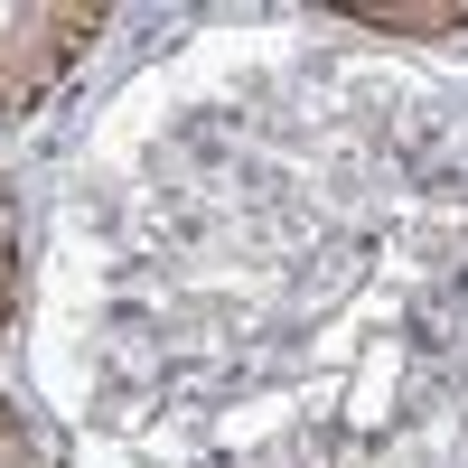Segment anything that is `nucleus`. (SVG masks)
Returning <instances> with one entry per match:
<instances>
[{
  "instance_id": "obj_1",
  "label": "nucleus",
  "mask_w": 468,
  "mask_h": 468,
  "mask_svg": "<svg viewBox=\"0 0 468 468\" xmlns=\"http://www.w3.org/2000/svg\"><path fill=\"white\" fill-rule=\"evenodd\" d=\"M112 10H85V0H0V122H28L48 112L57 85L103 48Z\"/></svg>"
},
{
  "instance_id": "obj_2",
  "label": "nucleus",
  "mask_w": 468,
  "mask_h": 468,
  "mask_svg": "<svg viewBox=\"0 0 468 468\" xmlns=\"http://www.w3.org/2000/svg\"><path fill=\"white\" fill-rule=\"evenodd\" d=\"M19 300H28V207H19L10 160H0V337L19 328Z\"/></svg>"
},
{
  "instance_id": "obj_3",
  "label": "nucleus",
  "mask_w": 468,
  "mask_h": 468,
  "mask_svg": "<svg viewBox=\"0 0 468 468\" xmlns=\"http://www.w3.org/2000/svg\"><path fill=\"white\" fill-rule=\"evenodd\" d=\"M337 28H366V37H468V10H328Z\"/></svg>"
},
{
  "instance_id": "obj_4",
  "label": "nucleus",
  "mask_w": 468,
  "mask_h": 468,
  "mask_svg": "<svg viewBox=\"0 0 468 468\" xmlns=\"http://www.w3.org/2000/svg\"><path fill=\"white\" fill-rule=\"evenodd\" d=\"M0 468H57L37 421H28V403H10V384H0Z\"/></svg>"
}]
</instances>
